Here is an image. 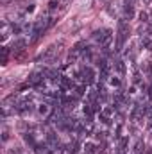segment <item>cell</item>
I'll return each instance as SVG.
<instances>
[{
    "label": "cell",
    "mask_w": 152,
    "mask_h": 154,
    "mask_svg": "<svg viewBox=\"0 0 152 154\" xmlns=\"http://www.w3.org/2000/svg\"><path fill=\"white\" fill-rule=\"evenodd\" d=\"M7 138H9V129L4 125V129H2V140H4V142H7Z\"/></svg>",
    "instance_id": "10"
},
{
    "label": "cell",
    "mask_w": 152,
    "mask_h": 154,
    "mask_svg": "<svg viewBox=\"0 0 152 154\" xmlns=\"http://www.w3.org/2000/svg\"><path fill=\"white\" fill-rule=\"evenodd\" d=\"M84 90H86V86H84V84L77 86V88H75V95H74V97H77V99H79V97H84V93H86Z\"/></svg>",
    "instance_id": "7"
},
{
    "label": "cell",
    "mask_w": 152,
    "mask_h": 154,
    "mask_svg": "<svg viewBox=\"0 0 152 154\" xmlns=\"http://www.w3.org/2000/svg\"><path fill=\"white\" fill-rule=\"evenodd\" d=\"M39 113H41V115H47V113H48V104H41V106H39Z\"/></svg>",
    "instance_id": "11"
},
{
    "label": "cell",
    "mask_w": 152,
    "mask_h": 154,
    "mask_svg": "<svg viewBox=\"0 0 152 154\" xmlns=\"http://www.w3.org/2000/svg\"><path fill=\"white\" fill-rule=\"evenodd\" d=\"M143 149H145L143 142H141V140H138V142H136V145H134V154H141V152H143Z\"/></svg>",
    "instance_id": "6"
},
{
    "label": "cell",
    "mask_w": 152,
    "mask_h": 154,
    "mask_svg": "<svg viewBox=\"0 0 152 154\" xmlns=\"http://www.w3.org/2000/svg\"><path fill=\"white\" fill-rule=\"evenodd\" d=\"M141 43H143V45H145L147 48H150V50H152V39H147V38H145L143 41H141Z\"/></svg>",
    "instance_id": "12"
},
{
    "label": "cell",
    "mask_w": 152,
    "mask_h": 154,
    "mask_svg": "<svg viewBox=\"0 0 152 154\" xmlns=\"http://www.w3.org/2000/svg\"><path fill=\"white\" fill-rule=\"evenodd\" d=\"M125 36H127V25H125V20H120L118 22V48L116 50L122 48V45L125 41Z\"/></svg>",
    "instance_id": "3"
},
{
    "label": "cell",
    "mask_w": 152,
    "mask_h": 154,
    "mask_svg": "<svg viewBox=\"0 0 152 154\" xmlns=\"http://www.w3.org/2000/svg\"><path fill=\"white\" fill-rule=\"evenodd\" d=\"M56 52H57V47H56V45L48 47V48L39 56V61H52V59H54V56H56Z\"/></svg>",
    "instance_id": "4"
},
{
    "label": "cell",
    "mask_w": 152,
    "mask_h": 154,
    "mask_svg": "<svg viewBox=\"0 0 152 154\" xmlns=\"http://www.w3.org/2000/svg\"><path fill=\"white\" fill-rule=\"evenodd\" d=\"M145 2H149V0H145Z\"/></svg>",
    "instance_id": "14"
},
{
    "label": "cell",
    "mask_w": 152,
    "mask_h": 154,
    "mask_svg": "<svg viewBox=\"0 0 152 154\" xmlns=\"http://www.w3.org/2000/svg\"><path fill=\"white\" fill-rule=\"evenodd\" d=\"M132 14H134V9H132V4H131V2H127V4H125V16H129V18H131Z\"/></svg>",
    "instance_id": "8"
},
{
    "label": "cell",
    "mask_w": 152,
    "mask_h": 154,
    "mask_svg": "<svg viewBox=\"0 0 152 154\" xmlns=\"http://www.w3.org/2000/svg\"><path fill=\"white\" fill-rule=\"evenodd\" d=\"M95 39L99 41V45L102 48H108L111 45V39H113V34L111 31H102V32H95Z\"/></svg>",
    "instance_id": "1"
},
{
    "label": "cell",
    "mask_w": 152,
    "mask_h": 154,
    "mask_svg": "<svg viewBox=\"0 0 152 154\" xmlns=\"http://www.w3.org/2000/svg\"><path fill=\"white\" fill-rule=\"evenodd\" d=\"M111 84L118 88V86H120V79H118V77H113V79H111Z\"/></svg>",
    "instance_id": "13"
},
{
    "label": "cell",
    "mask_w": 152,
    "mask_h": 154,
    "mask_svg": "<svg viewBox=\"0 0 152 154\" xmlns=\"http://www.w3.org/2000/svg\"><path fill=\"white\" fill-rule=\"evenodd\" d=\"M114 72H116L118 75H123V74H125V65H123V61H116V63H114Z\"/></svg>",
    "instance_id": "5"
},
{
    "label": "cell",
    "mask_w": 152,
    "mask_h": 154,
    "mask_svg": "<svg viewBox=\"0 0 152 154\" xmlns=\"http://www.w3.org/2000/svg\"><path fill=\"white\" fill-rule=\"evenodd\" d=\"M81 81H82L84 84H93V82H95V70H93L91 66H86V68L82 70V74H81Z\"/></svg>",
    "instance_id": "2"
},
{
    "label": "cell",
    "mask_w": 152,
    "mask_h": 154,
    "mask_svg": "<svg viewBox=\"0 0 152 154\" xmlns=\"http://www.w3.org/2000/svg\"><path fill=\"white\" fill-rule=\"evenodd\" d=\"M84 151L88 154H93L95 152V145H93V143H86V145H84Z\"/></svg>",
    "instance_id": "9"
}]
</instances>
